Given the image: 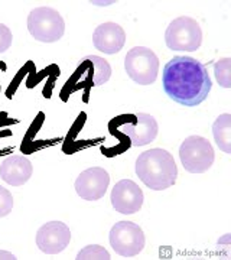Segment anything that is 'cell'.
<instances>
[{"instance_id":"cell-1","label":"cell","mask_w":231,"mask_h":260,"mask_svg":"<svg viewBox=\"0 0 231 260\" xmlns=\"http://www.w3.org/2000/svg\"><path fill=\"white\" fill-rule=\"evenodd\" d=\"M162 84L168 97L185 107L201 104L213 87L205 65L186 55H176L168 61L162 74Z\"/></svg>"},{"instance_id":"cell-2","label":"cell","mask_w":231,"mask_h":260,"mask_svg":"<svg viewBox=\"0 0 231 260\" xmlns=\"http://www.w3.org/2000/svg\"><path fill=\"white\" fill-rule=\"evenodd\" d=\"M135 171L139 179L153 191H163L176 182L178 168L174 156L165 149H150L139 155Z\"/></svg>"},{"instance_id":"cell-3","label":"cell","mask_w":231,"mask_h":260,"mask_svg":"<svg viewBox=\"0 0 231 260\" xmlns=\"http://www.w3.org/2000/svg\"><path fill=\"white\" fill-rule=\"evenodd\" d=\"M28 30L30 37L39 42L52 44L64 37V18L58 10L52 8H37L29 13Z\"/></svg>"},{"instance_id":"cell-4","label":"cell","mask_w":231,"mask_h":260,"mask_svg":"<svg viewBox=\"0 0 231 260\" xmlns=\"http://www.w3.org/2000/svg\"><path fill=\"white\" fill-rule=\"evenodd\" d=\"M165 42L172 51L194 52L203 44V29L195 19L179 16L169 23L165 32Z\"/></svg>"},{"instance_id":"cell-5","label":"cell","mask_w":231,"mask_h":260,"mask_svg":"<svg viewBox=\"0 0 231 260\" xmlns=\"http://www.w3.org/2000/svg\"><path fill=\"white\" fill-rule=\"evenodd\" d=\"M179 159L185 171L191 174H203L213 167L215 152L208 139L192 135L182 142L179 148Z\"/></svg>"},{"instance_id":"cell-6","label":"cell","mask_w":231,"mask_h":260,"mask_svg":"<svg viewBox=\"0 0 231 260\" xmlns=\"http://www.w3.org/2000/svg\"><path fill=\"white\" fill-rule=\"evenodd\" d=\"M124 70L136 84L150 85L156 81L159 59L150 48L135 47L124 58Z\"/></svg>"},{"instance_id":"cell-7","label":"cell","mask_w":231,"mask_h":260,"mask_svg":"<svg viewBox=\"0 0 231 260\" xmlns=\"http://www.w3.org/2000/svg\"><path fill=\"white\" fill-rule=\"evenodd\" d=\"M110 246L113 250L123 257L138 256L145 249V233L138 224L131 221H119L110 230Z\"/></svg>"},{"instance_id":"cell-8","label":"cell","mask_w":231,"mask_h":260,"mask_svg":"<svg viewBox=\"0 0 231 260\" xmlns=\"http://www.w3.org/2000/svg\"><path fill=\"white\" fill-rule=\"evenodd\" d=\"M110 184L109 172L100 167H92L83 171L75 179V191L85 201L102 200Z\"/></svg>"},{"instance_id":"cell-9","label":"cell","mask_w":231,"mask_h":260,"mask_svg":"<svg viewBox=\"0 0 231 260\" xmlns=\"http://www.w3.org/2000/svg\"><path fill=\"white\" fill-rule=\"evenodd\" d=\"M111 205L117 213L130 215L138 213L143 205L145 195L140 186L131 179H121L119 181L110 195Z\"/></svg>"},{"instance_id":"cell-10","label":"cell","mask_w":231,"mask_h":260,"mask_svg":"<svg viewBox=\"0 0 231 260\" xmlns=\"http://www.w3.org/2000/svg\"><path fill=\"white\" fill-rule=\"evenodd\" d=\"M35 240L39 250L45 254H58L70 244L71 232L62 221H49L38 230Z\"/></svg>"},{"instance_id":"cell-11","label":"cell","mask_w":231,"mask_h":260,"mask_svg":"<svg viewBox=\"0 0 231 260\" xmlns=\"http://www.w3.org/2000/svg\"><path fill=\"white\" fill-rule=\"evenodd\" d=\"M110 75L111 67L104 58L97 55H87L78 61L74 75L71 77V80L67 84L70 85V84L78 83L81 78L85 77L84 84H87L88 87L90 85L98 87V85L107 83Z\"/></svg>"},{"instance_id":"cell-12","label":"cell","mask_w":231,"mask_h":260,"mask_svg":"<svg viewBox=\"0 0 231 260\" xmlns=\"http://www.w3.org/2000/svg\"><path fill=\"white\" fill-rule=\"evenodd\" d=\"M92 44L104 54H117L126 44V32L119 23L106 22L95 28L92 34Z\"/></svg>"},{"instance_id":"cell-13","label":"cell","mask_w":231,"mask_h":260,"mask_svg":"<svg viewBox=\"0 0 231 260\" xmlns=\"http://www.w3.org/2000/svg\"><path fill=\"white\" fill-rule=\"evenodd\" d=\"M135 124L127 123L121 126V132L131 142V146H145L156 139L157 121L153 116L148 113H136Z\"/></svg>"},{"instance_id":"cell-14","label":"cell","mask_w":231,"mask_h":260,"mask_svg":"<svg viewBox=\"0 0 231 260\" xmlns=\"http://www.w3.org/2000/svg\"><path fill=\"white\" fill-rule=\"evenodd\" d=\"M34 168L26 156L12 155L3 160L0 165V177L12 186H20L26 184L32 177Z\"/></svg>"},{"instance_id":"cell-15","label":"cell","mask_w":231,"mask_h":260,"mask_svg":"<svg viewBox=\"0 0 231 260\" xmlns=\"http://www.w3.org/2000/svg\"><path fill=\"white\" fill-rule=\"evenodd\" d=\"M214 140L224 153H231V114H220L213 124Z\"/></svg>"},{"instance_id":"cell-16","label":"cell","mask_w":231,"mask_h":260,"mask_svg":"<svg viewBox=\"0 0 231 260\" xmlns=\"http://www.w3.org/2000/svg\"><path fill=\"white\" fill-rule=\"evenodd\" d=\"M214 74L215 80L224 88L231 87V59L230 58H221L214 64Z\"/></svg>"},{"instance_id":"cell-17","label":"cell","mask_w":231,"mask_h":260,"mask_svg":"<svg viewBox=\"0 0 231 260\" xmlns=\"http://www.w3.org/2000/svg\"><path fill=\"white\" fill-rule=\"evenodd\" d=\"M77 260H109L111 259L110 253L106 250L104 247L98 244H90L87 247H84L83 250L78 251Z\"/></svg>"},{"instance_id":"cell-18","label":"cell","mask_w":231,"mask_h":260,"mask_svg":"<svg viewBox=\"0 0 231 260\" xmlns=\"http://www.w3.org/2000/svg\"><path fill=\"white\" fill-rule=\"evenodd\" d=\"M13 208V197L6 188L0 185V218L12 213Z\"/></svg>"},{"instance_id":"cell-19","label":"cell","mask_w":231,"mask_h":260,"mask_svg":"<svg viewBox=\"0 0 231 260\" xmlns=\"http://www.w3.org/2000/svg\"><path fill=\"white\" fill-rule=\"evenodd\" d=\"M13 42V35L5 23H0V54L6 52Z\"/></svg>"},{"instance_id":"cell-20","label":"cell","mask_w":231,"mask_h":260,"mask_svg":"<svg viewBox=\"0 0 231 260\" xmlns=\"http://www.w3.org/2000/svg\"><path fill=\"white\" fill-rule=\"evenodd\" d=\"M0 259H16V256L13 253H8V251H0Z\"/></svg>"}]
</instances>
